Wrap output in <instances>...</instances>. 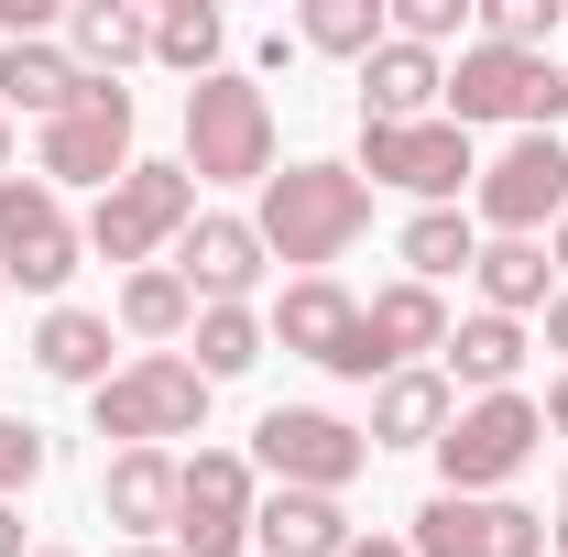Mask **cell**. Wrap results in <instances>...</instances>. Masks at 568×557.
Wrapping results in <instances>:
<instances>
[{
  "label": "cell",
  "instance_id": "6da1fadb",
  "mask_svg": "<svg viewBox=\"0 0 568 557\" xmlns=\"http://www.w3.org/2000/svg\"><path fill=\"white\" fill-rule=\"evenodd\" d=\"M263 252H284V263H339L361 230H372V186H361L351 164H284V175H263Z\"/></svg>",
  "mask_w": 568,
  "mask_h": 557
},
{
  "label": "cell",
  "instance_id": "7a4b0ae2",
  "mask_svg": "<svg viewBox=\"0 0 568 557\" xmlns=\"http://www.w3.org/2000/svg\"><path fill=\"white\" fill-rule=\"evenodd\" d=\"M186 175L197 186H263L274 175V99L252 77H197L186 88Z\"/></svg>",
  "mask_w": 568,
  "mask_h": 557
},
{
  "label": "cell",
  "instance_id": "3957f363",
  "mask_svg": "<svg viewBox=\"0 0 568 557\" xmlns=\"http://www.w3.org/2000/svg\"><path fill=\"white\" fill-rule=\"evenodd\" d=\"M448 121L470 132V121H525V132H558L568 110V77L547 67V55H514V44H470L459 67H448Z\"/></svg>",
  "mask_w": 568,
  "mask_h": 557
},
{
  "label": "cell",
  "instance_id": "277c9868",
  "mask_svg": "<svg viewBox=\"0 0 568 557\" xmlns=\"http://www.w3.org/2000/svg\"><path fill=\"white\" fill-rule=\"evenodd\" d=\"M132 175V88L121 77H88L67 121H44V186H121Z\"/></svg>",
  "mask_w": 568,
  "mask_h": 557
},
{
  "label": "cell",
  "instance_id": "5b68a950",
  "mask_svg": "<svg viewBox=\"0 0 568 557\" xmlns=\"http://www.w3.org/2000/svg\"><path fill=\"white\" fill-rule=\"evenodd\" d=\"M252 459L274 470L284 492H339L361 482V459H372V437L361 426H339V416H317V405H274V416L252 426Z\"/></svg>",
  "mask_w": 568,
  "mask_h": 557
},
{
  "label": "cell",
  "instance_id": "8992f818",
  "mask_svg": "<svg viewBox=\"0 0 568 557\" xmlns=\"http://www.w3.org/2000/svg\"><path fill=\"white\" fill-rule=\"evenodd\" d=\"M197 416H209V383H197V361H132V372H110L99 383V437H132V448H153V437H197Z\"/></svg>",
  "mask_w": 568,
  "mask_h": 557
},
{
  "label": "cell",
  "instance_id": "52a82bcc",
  "mask_svg": "<svg viewBox=\"0 0 568 557\" xmlns=\"http://www.w3.org/2000/svg\"><path fill=\"white\" fill-rule=\"evenodd\" d=\"M197 219V175L186 164H132L110 198H99V219H88V252H110V263H142L153 241H175Z\"/></svg>",
  "mask_w": 568,
  "mask_h": 557
},
{
  "label": "cell",
  "instance_id": "ba28073f",
  "mask_svg": "<svg viewBox=\"0 0 568 557\" xmlns=\"http://www.w3.org/2000/svg\"><path fill=\"white\" fill-rule=\"evenodd\" d=\"M536 437H547V416H536L525 394H481L470 416H448L437 470H448V492H493V482H514V470L536 459Z\"/></svg>",
  "mask_w": 568,
  "mask_h": 557
},
{
  "label": "cell",
  "instance_id": "9c48e42d",
  "mask_svg": "<svg viewBox=\"0 0 568 557\" xmlns=\"http://www.w3.org/2000/svg\"><path fill=\"white\" fill-rule=\"evenodd\" d=\"M361 175L405 186V198H459V175H481V164H470L459 121H361Z\"/></svg>",
  "mask_w": 568,
  "mask_h": 557
},
{
  "label": "cell",
  "instance_id": "30bf717a",
  "mask_svg": "<svg viewBox=\"0 0 568 557\" xmlns=\"http://www.w3.org/2000/svg\"><path fill=\"white\" fill-rule=\"evenodd\" d=\"M405 557H547V514L525 503H481V492H437L416 514Z\"/></svg>",
  "mask_w": 568,
  "mask_h": 557
},
{
  "label": "cell",
  "instance_id": "8fae6325",
  "mask_svg": "<svg viewBox=\"0 0 568 557\" xmlns=\"http://www.w3.org/2000/svg\"><path fill=\"white\" fill-rule=\"evenodd\" d=\"M77 252H88V230L67 219L55 186H0V284L55 295V284L77 274Z\"/></svg>",
  "mask_w": 568,
  "mask_h": 557
},
{
  "label": "cell",
  "instance_id": "7c38bea8",
  "mask_svg": "<svg viewBox=\"0 0 568 557\" xmlns=\"http://www.w3.org/2000/svg\"><path fill=\"white\" fill-rule=\"evenodd\" d=\"M175 547L186 557H241L252 547V470L209 448V459H186V492H175Z\"/></svg>",
  "mask_w": 568,
  "mask_h": 557
},
{
  "label": "cell",
  "instance_id": "4fadbf2b",
  "mask_svg": "<svg viewBox=\"0 0 568 557\" xmlns=\"http://www.w3.org/2000/svg\"><path fill=\"white\" fill-rule=\"evenodd\" d=\"M558 209H568V142L558 132H514V153L481 175V219L525 241L536 219H558Z\"/></svg>",
  "mask_w": 568,
  "mask_h": 557
},
{
  "label": "cell",
  "instance_id": "5bb4252c",
  "mask_svg": "<svg viewBox=\"0 0 568 557\" xmlns=\"http://www.w3.org/2000/svg\"><path fill=\"white\" fill-rule=\"evenodd\" d=\"M274 340H284V350H306V361H328V372H351V383H372V350H361V306H351V295H339L328 274L284 284Z\"/></svg>",
  "mask_w": 568,
  "mask_h": 557
},
{
  "label": "cell",
  "instance_id": "9a60e30c",
  "mask_svg": "<svg viewBox=\"0 0 568 557\" xmlns=\"http://www.w3.org/2000/svg\"><path fill=\"white\" fill-rule=\"evenodd\" d=\"M175 274H186V295H209V306H241L252 274H263V230H252V219H186Z\"/></svg>",
  "mask_w": 568,
  "mask_h": 557
},
{
  "label": "cell",
  "instance_id": "2e32d148",
  "mask_svg": "<svg viewBox=\"0 0 568 557\" xmlns=\"http://www.w3.org/2000/svg\"><path fill=\"white\" fill-rule=\"evenodd\" d=\"M361 350H372V372H405L416 350H448V306H437V284H383V295L361 306Z\"/></svg>",
  "mask_w": 568,
  "mask_h": 557
},
{
  "label": "cell",
  "instance_id": "e0dca14e",
  "mask_svg": "<svg viewBox=\"0 0 568 557\" xmlns=\"http://www.w3.org/2000/svg\"><path fill=\"white\" fill-rule=\"evenodd\" d=\"M437 88H448V67H437L426 44H394V33H383V44L361 55V121H426Z\"/></svg>",
  "mask_w": 568,
  "mask_h": 557
},
{
  "label": "cell",
  "instance_id": "ac0fdd59",
  "mask_svg": "<svg viewBox=\"0 0 568 557\" xmlns=\"http://www.w3.org/2000/svg\"><path fill=\"white\" fill-rule=\"evenodd\" d=\"M175 492H186V459H164V448H121L110 482H99V503H110V525L164 536V525H175Z\"/></svg>",
  "mask_w": 568,
  "mask_h": 557
},
{
  "label": "cell",
  "instance_id": "d6986e66",
  "mask_svg": "<svg viewBox=\"0 0 568 557\" xmlns=\"http://www.w3.org/2000/svg\"><path fill=\"white\" fill-rule=\"evenodd\" d=\"M252 536L263 557H351V514L328 492H274V503H252Z\"/></svg>",
  "mask_w": 568,
  "mask_h": 557
},
{
  "label": "cell",
  "instance_id": "ffe728a7",
  "mask_svg": "<svg viewBox=\"0 0 568 557\" xmlns=\"http://www.w3.org/2000/svg\"><path fill=\"white\" fill-rule=\"evenodd\" d=\"M448 437V383L437 372H394L372 394V448H437Z\"/></svg>",
  "mask_w": 568,
  "mask_h": 557
},
{
  "label": "cell",
  "instance_id": "44dd1931",
  "mask_svg": "<svg viewBox=\"0 0 568 557\" xmlns=\"http://www.w3.org/2000/svg\"><path fill=\"white\" fill-rule=\"evenodd\" d=\"M77 99H88V77L55 55V44H11L0 55V110H33V121H67Z\"/></svg>",
  "mask_w": 568,
  "mask_h": 557
},
{
  "label": "cell",
  "instance_id": "7402d4cb",
  "mask_svg": "<svg viewBox=\"0 0 568 557\" xmlns=\"http://www.w3.org/2000/svg\"><path fill=\"white\" fill-rule=\"evenodd\" d=\"M33 361H44L55 383H110V317H88V306H55V317L33 328Z\"/></svg>",
  "mask_w": 568,
  "mask_h": 557
},
{
  "label": "cell",
  "instance_id": "603a6c76",
  "mask_svg": "<svg viewBox=\"0 0 568 557\" xmlns=\"http://www.w3.org/2000/svg\"><path fill=\"white\" fill-rule=\"evenodd\" d=\"M67 33H77V55H88V77H121L132 55H153V22H142L132 0H88Z\"/></svg>",
  "mask_w": 568,
  "mask_h": 557
},
{
  "label": "cell",
  "instance_id": "cb8c5ba5",
  "mask_svg": "<svg viewBox=\"0 0 568 557\" xmlns=\"http://www.w3.org/2000/svg\"><path fill=\"white\" fill-rule=\"evenodd\" d=\"M121 328H132V340H175V328H197L186 274H175V263H142V274L121 284Z\"/></svg>",
  "mask_w": 568,
  "mask_h": 557
},
{
  "label": "cell",
  "instance_id": "d4e9b609",
  "mask_svg": "<svg viewBox=\"0 0 568 557\" xmlns=\"http://www.w3.org/2000/svg\"><path fill=\"white\" fill-rule=\"evenodd\" d=\"M514 361H525V328H514V317H470V328L448 340V372H459V383H481V394L514 383Z\"/></svg>",
  "mask_w": 568,
  "mask_h": 557
},
{
  "label": "cell",
  "instance_id": "484cf974",
  "mask_svg": "<svg viewBox=\"0 0 568 557\" xmlns=\"http://www.w3.org/2000/svg\"><path fill=\"white\" fill-rule=\"evenodd\" d=\"M153 55L186 67V77H219V11L209 0H164L153 11Z\"/></svg>",
  "mask_w": 568,
  "mask_h": 557
},
{
  "label": "cell",
  "instance_id": "4316f807",
  "mask_svg": "<svg viewBox=\"0 0 568 557\" xmlns=\"http://www.w3.org/2000/svg\"><path fill=\"white\" fill-rule=\"evenodd\" d=\"M263 361V317L252 306H209L197 317V383H230V372H252Z\"/></svg>",
  "mask_w": 568,
  "mask_h": 557
},
{
  "label": "cell",
  "instance_id": "83f0119b",
  "mask_svg": "<svg viewBox=\"0 0 568 557\" xmlns=\"http://www.w3.org/2000/svg\"><path fill=\"white\" fill-rule=\"evenodd\" d=\"M405 263H416V284H448L459 263H481V252H470V219L459 209H416L405 219Z\"/></svg>",
  "mask_w": 568,
  "mask_h": 557
},
{
  "label": "cell",
  "instance_id": "f1b7e54d",
  "mask_svg": "<svg viewBox=\"0 0 568 557\" xmlns=\"http://www.w3.org/2000/svg\"><path fill=\"white\" fill-rule=\"evenodd\" d=\"M481 295H493V317L547 306V252H536V241H503V252H481Z\"/></svg>",
  "mask_w": 568,
  "mask_h": 557
},
{
  "label": "cell",
  "instance_id": "f546056e",
  "mask_svg": "<svg viewBox=\"0 0 568 557\" xmlns=\"http://www.w3.org/2000/svg\"><path fill=\"white\" fill-rule=\"evenodd\" d=\"M317 55H372L383 44V0H306V22H295Z\"/></svg>",
  "mask_w": 568,
  "mask_h": 557
},
{
  "label": "cell",
  "instance_id": "4dcf8cb0",
  "mask_svg": "<svg viewBox=\"0 0 568 557\" xmlns=\"http://www.w3.org/2000/svg\"><path fill=\"white\" fill-rule=\"evenodd\" d=\"M547 33H558V0H493L481 11V44H514V55H547Z\"/></svg>",
  "mask_w": 568,
  "mask_h": 557
},
{
  "label": "cell",
  "instance_id": "1f68e13d",
  "mask_svg": "<svg viewBox=\"0 0 568 557\" xmlns=\"http://www.w3.org/2000/svg\"><path fill=\"white\" fill-rule=\"evenodd\" d=\"M33 482H44V437H33L22 416H0V503L33 492Z\"/></svg>",
  "mask_w": 568,
  "mask_h": 557
},
{
  "label": "cell",
  "instance_id": "d6a6232c",
  "mask_svg": "<svg viewBox=\"0 0 568 557\" xmlns=\"http://www.w3.org/2000/svg\"><path fill=\"white\" fill-rule=\"evenodd\" d=\"M459 33V0H394V44H448Z\"/></svg>",
  "mask_w": 568,
  "mask_h": 557
},
{
  "label": "cell",
  "instance_id": "836d02e7",
  "mask_svg": "<svg viewBox=\"0 0 568 557\" xmlns=\"http://www.w3.org/2000/svg\"><path fill=\"white\" fill-rule=\"evenodd\" d=\"M44 22H55V0H0V33L11 44H44Z\"/></svg>",
  "mask_w": 568,
  "mask_h": 557
},
{
  "label": "cell",
  "instance_id": "e575fe53",
  "mask_svg": "<svg viewBox=\"0 0 568 557\" xmlns=\"http://www.w3.org/2000/svg\"><path fill=\"white\" fill-rule=\"evenodd\" d=\"M547 350H568V295H547Z\"/></svg>",
  "mask_w": 568,
  "mask_h": 557
},
{
  "label": "cell",
  "instance_id": "d590c367",
  "mask_svg": "<svg viewBox=\"0 0 568 557\" xmlns=\"http://www.w3.org/2000/svg\"><path fill=\"white\" fill-rule=\"evenodd\" d=\"M0 557H22V514L11 503H0Z\"/></svg>",
  "mask_w": 568,
  "mask_h": 557
},
{
  "label": "cell",
  "instance_id": "8d00e7d4",
  "mask_svg": "<svg viewBox=\"0 0 568 557\" xmlns=\"http://www.w3.org/2000/svg\"><path fill=\"white\" fill-rule=\"evenodd\" d=\"M547 426H558V437H568V383H558V394H547Z\"/></svg>",
  "mask_w": 568,
  "mask_h": 557
},
{
  "label": "cell",
  "instance_id": "74e56055",
  "mask_svg": "<svg viewBox=\"0 0 568 557\" xmlns=\"http://www.w3.org/2000/svg\"><path fill=\"white\" fill-rule=\"evenodd\" d=\"M351 557H405V547H394V536H372V547H361V536H351Z\"/></svg>",
  "mask_w": 568,
  "mask_h": 557
},
{
  "label": "cell",
  "instance_id": "f35d334b",
  "mask_svg": "<svg viewBox=\"0 0 568 557\" xmlns=\"http://www.w3.org/2000/svg\"><path fill=\"white\" fill-rule=\"evenodd\" d=\"M547 536H558V547H568V482H558V525H547Z\"/></svg>",
  "mask_w": 568,
  "mask_h": 557
},
{
  "label": "cell",
  "instance_id": "ab89813d",
  "mask_svg": "<svg viewBox=\"0 0 568 557\" xmlns=\"http://www.w3.org/2000/svg\"><path fill=\"white\" fill-rule=\"evenodd\" d=\"M0 164H11V121H0Z\"/></svg>",
  "mask_w": 568,
  "mask_h": 557
},
{
  "label": "cell",
  "instance_id": "60d3db41",
  "mask_svg": "<svg viewBox=\"0 0 568 557\" xmlns=\"http://www.w3.org/2000/svg\"><path fill=\"white\" fill-rule=\"evenodd\" d=\"M558 263H568V219H558Z\"/></svg>",
  "mask_w": 568,
  "mask_h": 557
},
{
  "label": "cell",
  "instance_id": "b9f144b4",
  "mask_svg": "<svg viewBox=\"0 0 568 557\" xmlns=\"http://www.w3.org/2000/svg\"><path fill=\"white\" fill-rule=\"evenodd\" d=\"M44 557H77V547H44Z\"/></svg>",
  "mask_w": 568,
  "mask_h": 557
},
{
  "label": "cell",
  "instance_id": "7bdbcfd3",
  "mask_svg": "<svg viewBox=\"0 0 568 557\" xmlns=\"http://www.w3.org/2000/svg\"><path fill=\"white\" fill-rule=\"evenodd\" d=\"M132 557H164V547H132Z\"/></svg>",
  "mask_w": 568,
  "mask_h": 557
}]
</instances>
